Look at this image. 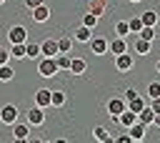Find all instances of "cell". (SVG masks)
<instances>
[{
    "label": "cell",
    "instance_id": "37",
    "mask_svg": "<svg viewBox=\"0 0 160 143\" xmlns=\"http://www.w3.org/2000/svg\"><path fill=\"white\" fill-rule=\"evenodd\" d=\"M115 143H130V133H125V135H118V138H115Z\"/></svg>",
    "mask_w": 160,
    "mask_h": 143
},
{
    "label": "cell",
    "instance_id": "34",
    "mask_svg": "<svg viewBox=\"0 0 160 143\" xmlns=\"http://www.w3.org/2000/svg\"><path fill=\"white\" fill-rule=\"evenodd\" d=\"M10 60V50H5V48H0V65H5Z\"/></svg>",
    "mask_w": 160,
    "mask_h": 143
},
{
    "label": "cell",
    "instance_id": "10",
    "mask_svg": "<svg viewBox=\"0 0 160 143\" xmlns=\"http://www.w3.org/2000/svg\"><path fill=\"white\" fill-rule=\"evenodd\" d=\"M40 53L48 55V58H55V55L60 53V50H58V40H52V38L42 40V43H40Z\"/></svg>",
    "mask_w": 160,
    "mask_h": 143
},
{
    "label": "cell",
    "instance_id": "28",
    "mask_svg": "<svg viewBox=\"0 0 160 143\" xmlns=\"http://www.w3.org/2000/svg\"><path fill=\"white\" fill-rule=\"evenodd\" d=\"M98 20H100V18H98L95 13H85V15H82V25H88V28H95Z\"/></svg>",
    "mask_w": 160,
    "mask_h": 143
},
{
    "label": "cell",
    "instance_id": "23",
    "mask_svg": "<svg viewBox=\"0 0 160 143\" xmlns=\"http://www.w3.org/2000/svg\"><path fill=\"white\" fill-rule=\"evenodd\" d=\"M12 78H15V70H12L8 63H5V65H0V83H10Z\"/></svg>",
    "mask_w": 160,
    "mask_h": 143
},
{
    "label": "cell",
    "instance_id": "31",
    "mask_svg": "<svg viewBox=\"0 0 160 143\" xmlns=\"http://www.w3.org/2000/svg\"><path fill=\"white\" fill-rule=\"evenodd\" d=\"M148 98H160V83L158 80H152L148 85Z\"/></svg>",
    "mask_w": 160,
    "mask_h": 143
},
{
    "label": "cell",
    "instance_id": "2",
    "mask_svg": "<svg viewBox=\"0 0 160 143\" xmlns=\"http://www.w3.org/2000/svg\"><path fill=\"white\" fill-rule=\"evenodd\" d=\"M122 110H128V100H125L122 95H120V98H110V100H108V115H110V118H118Z\"/></svg>",
    "mask_w": 160,
    "mask_h": 143
},
{
    "label": "cell",
    "instance_id": "29",
    "mask_svg": "<svg viewBox=\"0 0 160 143\" xmlns=\"http://www.w3.org/2000/svg\"><path fill=\"white\" fill-rule=\"evenodd\" d=\"M58 50H60V53H70V50H72V40H70V38H60V40H58Z\"/></svg>",
    "mask_w": 160,
    "mask_h": 143
},
{
    "label": "cell",
    "instance_id": "1",
    "mask_svg": "<svg viewBox=\"0 0 160 143\" xmlns=\"http://www.w3.org/2000/svg\"><path fill=\"white\" fill-rule=\"evenodd\" d=\"M38 73L42 75V78H55L58 73H60V68H58V63H55V58H48V55H40L38 60Z\"/></svg>",
    "mask_w": 160,
    "mask_h": 143
},
{
    "label": "cell",
    "instance_id": "16",
    "mask_svg": "<svg viewBox=\"0 0 160 143\" xmlns=\"http://www.w3.org/2000/svg\"><path fill=\"white\" fill-rule=\"evenodd\" d=\"M90 38H92V28L80 25V28L75 30V40H78V43H90Z\"/></svg>",
    "mask_w": 160,
    "mask_h": 143
},
{
    "label": "cell",
    "instance_id": "14",
    "mask_svg": "<svg viewBox=\"0 0 160 143\" xmlns=\"http://www.w3.org/2000/svg\"><path fill=\"white\" fill-rule=\"evenodd\" d=\"M120 125H125V128H130L132 123H138V113H132V110H122L118 118H115Z\"/></svg>",
    "mask_w": 160,
    "mask_h": 143
},
{
    "label": "cell",
    "instance_id": "9",
    "mask_svg": "<svg viewBox=\"0 0 160 143\" xmlns=\"http://www.w3.org/2000/svg\"><path fill=\"white\" fill-rule=\"evenodd\" d=\"M108 53H112V55H120V53H128V43H125V38H112L110 40V45H108Z\"/></svg>",
    "mask_w": 160,
    "mask_h": 143
},
{
    "label": "cell",
    "instance_id": "27",
    "mask_svg": "<svg viewBox=\"0 0 160 143\" xmlns=\"http://www.w3.org/2000/svg\"><path fill=\"white\" fill-rule=\"evenodd\" d=\"M135 53H140V55H148V53H150V40H142V38H138V43H135Z\"/></svg>",
    "mask_w": 160,
    "mask_h": 143
},
{
    "label": "cell",
    "instance_id": "18",
    "mask_svg": "<svg viewBox=\"0 0 160 143\" xmlns=\"http://www.w3.org/2000/svg\"><path fill=\"white\" fill-rule=\"evenodd\" d=\"M152 118H155V110H152L150 105H145V108L138 113V120H140V123H145V125H152Z\"/></svg>",
    "mask_w": 160,
    "mask_h": 143
},
{
    "label": "cell",
    "instance_id": "24",
    "mask_svg": "<svg viewBox=\"0 0 160 143\" xmlns=\"http://www.w3.org/2000/svg\"><path fill=\"white\" fill-rule=\"evenodd\" d=\"M10 58L22 60V58H25V43H12V48H10Z\"/></svg>",
    "mask_w": 160,
    "mask_h": 143
},
{
    "label": "cell",
    "instance_id": "19",
    "mask_svg": "<svg viewBox=\"0 0 160 143\" xmlns=\"http://www.w3.org/2000/svg\"><path fill=\"white\" fill-rule=\"evenodd\" d=\"M70 60H72L70 53H58V55H55V63H58L60 70H70Z\"/></svg>",
    "mask_w": 160,
    "mask_h": 143
},
{
    "label": "cell",
    "instance_id": "35",
    "mask_svg": "<svg viewBox=\"0 0 160 143\" xmlns=\"http://www.w3.org/2000/svg\"><path fill=\"white\" fill-rule=\"evenodd\" d=\"M150 108H152L155 113H160V98H150Z\"/></svg>",
    "mask_w": 160,
    "mask_h": 143
},
{
    "label": "cell",
    "instance_id": "11",
    "mask_svg": "<svg viewBox=\"0 0 160 143\" xmlns=\"http://www.w3.org/2000/svg\"><path fill=\"white\" fill-rule=\"evenodd\" d=\"M145 130H148V125H145V123H140V120H138V123H132V125L128 128L130 140H142V138H145Z\"/></svg>",
    "mask_w": 160,
    "mask_h": 143
},
{
    "label": "cell",
    "instance_id": "8",
    "mask_svg": "<svg viewBox=\"0 0 160 143\" xmlns=\"http://www.w3.org/2000/svg\"><path fill=\"white\" fill-rule=\"evenodd\" d=\"M30 18L35 20V23H48V18H50V8L42 3V5H38V8H32L30 10Z\"/></svg>",
    "mask_w": 160,
    "mask_h": 143
},
{
    "label": "cell",
    "instance_id": "38",
    "mask_svg": "<svg viewBox=\"0 0 160 143\" xmlns=\"http://www.w3.org/2000/svg\"><path fill=\"white\" fill-rule=\"evenodd\" d=\"M155 70H158V73H160V60H158V63H155Z\"/></svg>",
    "mask_w": 160,
    "mask_h": 143
},
{
    "label": "cell",
    "instance_id": "36",
    "mask_svg": "<svg viewBox=\"0 0 160 143\" xmlns=\"http://www.w3.org/2000/svg\"><path fill=\"white\" fill-rule=\"evenodd\" d=\"M42 3H45V0H25V5H28L30 10H32V8H38V5H42Z\"/></svg>",
    "mask_w": 160,
    "mask_h": 143
},
{
    "label": "cell",
    "instance_id": "33",
    "mask_svg": "<svg viewBox=\"0 0 160 143\" xmlns=\"http://www.w3.org/2000/svg\"><path fill=\"white\" fill-rule=\"evenodd\" d=\"M122 98H125V100H132V98H138V90H135V88H128V90L122 93Z\"/></svg>",
    "mask_w": 160,
    "mask_h": 143
},
{
    "label": "cell",
    "instance_id": "26",
    "mask_svg": "<svg viewBox=\"0 0 160 143\" xmlns=\"http://www.w3.org/2000/svg\"><path fill=\"white\" fill-rule=\"evenodd\" d=\"M138 35H140L142 40H150V43H152V40H155V28H152V25H142Z\"/></svg>",
    "mask_w": 160,
    "mask_h": 143
},
{
    "label": "cell",
    "instance_id": "30",
    "mask_svg": "<svg viewBox=\"0 0 160 143\" xmlns=\"http://www.w3.org/2000/svg\"><path fill=\"white\" fill-rule=\"evenodd\" d=\"M115 33H118L120 38H125V35L130 33V25H128V20H120V23L115 25Z\"/></svg>",
    "mask_w": 160,
    "mask_h": 143
},
{
    "label": "cell",
    "instance_id": "21",
    "mask_svg": "<svg viewBox=\"0 0 160 143\" xmlns=\"http://www.w3.org/2000/svg\"><path fill=\"white\" fill-rule=\"evenodd\" d=\"M50 105H52V108H62V105H65V93H62V90H52Z\"/></svg>",
    "mask_w": 160,
    "mask_h": 143
},
{
    "label": "cell",
    "instance_id": "22",
    "mask_svg": "<svg viewBox=\"0 0 160 143\" xmlns=\"http://www.w3.org/2000/svg\"><path fill=\"white\" fill-rule=\"evenodd\" d=\"M92 138H95V140H102V143H105V140H112L110 133H108V128H102V125H95V128H92Z\"/></svg>",
    "mask_w": 160,
    "mask_h": 143
},
{
    "label": "cell",
    "instance_id": "32",
    "mask_svg": "<svg viewBox=\"0 0 160 143\" xmlns=\"http://www.w3.org/2000/svg\"><path fill=\"white\" fill-rule=\"evenodd\" d=\"M128 25H130V33H140V28H142L140 15H138V18H130V20H128Z\"/></svg>",
    "mask_w": 160,
    "mask_h": 143
},
{
    "label": "cell",
    "instance_id": "3",
    "mask_svg": "<svg viewBox=\"0 0 160 143\" xmlns=\"http://www.w3.org/2000/svg\"><path fill=\"white\" fill-rule=\"evenodd\" d=\"M8 40H10V45L12 43H28V28L25 25H12L8 30Z\"/></svg>",
    "mask_w": 160,
    "mask_h": 143
},
{
    "label": "cell",
    "instance_id": "5",
    "mask_svg": "<svg viewBox=\"0 0 160 143\" xmlns=\"http://www.w3.org/2000/svg\"><path fill=\"white\" fill-rule=\"evenodd\" d=\"M108 45H110V40H105L102 35H92V38H90V50H92L95 55H105V53H108Z\"/></svg>",
    "mask_w": 160,
    "mask_h": 143
},
{
    "label": "cell",
    "instance_id": "6",
    "mask_svg": "<svg viewBox=\"0 0 160 143\" xmlns=\"http://www.w3.org/2000/svg\"><path fill=\"white\" fill-rule=\"evenodd\" d=\"M28 123H30V125H42V123H45V108L32 105V108L28 110Z\"/></svg>",
    "mask_w": 160,
    "mask_h": 143
},
{
    "label": "cell",
    "instance_id": "7",
    "mask_svg": "<svg viewBox=\"0 0 160 143\" xmlns=\"http://www.w3.org/2000/svg\"><path fill=\"white\" fill-rule=\"evenodd\" d=\"M132 55L130 53H120V55H115V68L120 70V73H128L130 68H132Z\"/></svg>",
    "mask_w": 160,
    "mask_h": 143
},
{
    "label": "cell",
    "instance_id": "4",
    "mask_svg": "<svg viewBox=\"0 0 160 143\" xmlns=\"http://www.w3.org/2000/svg\"><path fill=\"white\" fill-rule=\"evenodd\" d=\"M18 108L12 105V103H8V105H2L0 108V123H5V125H12L15 120H18Z\"/></svg>",
    "mask_w": 160,
    "mask_h": 143
},
{
    "label": "cell",
    "instance_id": "17",
    "mask_svg": "<svg viewBox=\"0 0 160 143\" xmlns=\"http://www.w3.org/2000/svg\"><path fill=\"white\" fill-rule=\"evenodd\" d=\"M42 53H40V43H25V58L30 60H38Z\"/></svg>",
    "mask_w": 160,
    "mask_h": 143
},
{
    "label": "cell",
    "instance_id": "25",
    "mask_svg": "<svg viewBox=\"0 0 160 143\" xmlns=\"http://www.w3.org/2000/svg\"><path fill=\"white\" fill-rule=\"evenodd\" d=\"M145 105H148V103H145L140 95H138V98H132V100H128V110H132V113H140Z\"/></svg>",
    "mask_w": 160,
    "mask_h": 143
},
{
    "label": "cell",
    "instance_id": "13",
    "mask_svg": "<svg viewBox=\"0 0 160 143\" xmlns=\"http://www.w3.org/2000/svg\"><path fill=\"white\" fill-rule=\"evenodd\" d=\"M10 128H12V138H15V140H28V133H30V130H28V125H25V123L15 120Z\"/></svg>",
    "mask_w": 160,
    "mask_h": 143
},
{
    "label": "cell",
    "instance_id": "39",
    "mask_svg": "<svg viewBox=\"0 0 160 143\" xmlns=\"http://www.w3.org/2000/svg\"><path fill=\"white\" fill-rule=\"evenodd\" d=\"M128 3H140V0H128Z\"/></svg>",
    "mask_w": 160,
    "mask_h": 143
},
{
    "label": "cell",
    "instance_id": "40",
    "mask_svg": "<svg viewBox=\"0 0 160 143\" xmlns=\"http://www.w3.org/2000/svg\"><path fill=\"white\" fill-rule=\"evenodd\" d=\"M2 3H5V0H0V5H2Z\"/></svg>",
    "mask_w": 160,
    "mask_h": 143
},
{
    "label": "cell",
    "instance_id": "20",
    "mask_svg": "<svg viewBox=\"0 0 160 143\" xmlns=\"http://www.w3.org/2000/svg\"><path fill=\"white\" fill-rule=\"evenodd\" d=\"M140 20H142V25H152V28H155V25H158V13H155V10H145V13L140 15Z\"/></svg>",
    "mask_w": 160,
    "mask_h": 143
},
{
    "label": "cell",
    "instance_id": "12",
    "mask_svg": "<svg viewBox=\"0 0 160 143\" xmlns=\"http://www.w3.org/2000/svg\"><path fill=\"white\" fill-rule=\"evenodd\" d=\"M50 95H52V90L40 88V90L35 93V105H40V108H50Z\"/></svg>",
    "mask_w": 160,
    "mask_h": 143
},
{
    "label": "cell",
    "instance_id": "15",
    "mask_svg": "<svg viewBox=\"0 0 160 143\" xmlns=\"http://www.w3.org/2000/svg\"><path fill=\"white\" fill-rule=\"evenodd\" d=\"M85 70H88V63H85L82 58H72V60H70V70H68V73H72V75H82Z\"/></svg>",
    "mask_w": 160,
    "mask_h": 143
}]
</instances>
